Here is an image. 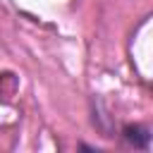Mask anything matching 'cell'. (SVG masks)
<instances>
[{
	"label": "cell",
	"instance_id": "cell-1",
	"mask_svg": "<svg viewBox=\"0 0 153 153\" xmlns=\"http://www.w3.org/2000/svg\"><path fill=\"white\" fill-rule=\"evenodd\" d=\"M122 134L134 148H148V143H151V131L143 124H127L122 129Z\"/></svg>",
	"mask_w": 153,
	"mask_h": 153
}]
</instances>
